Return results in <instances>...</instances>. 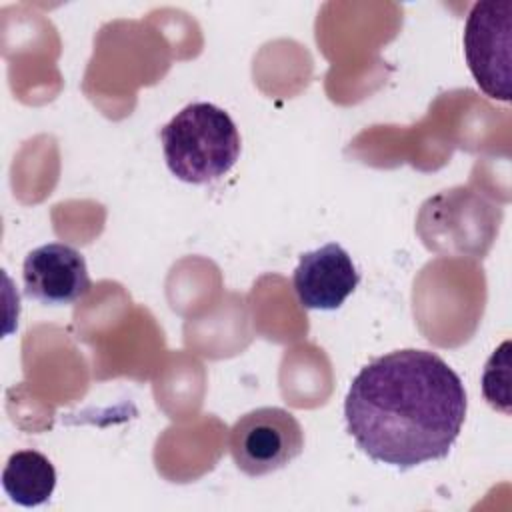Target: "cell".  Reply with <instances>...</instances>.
I'll list each match as a JSON object with an SVG mask.
<instances>
[{
  "label": "cell",
  "mask_w": 512,
  "mask_h": 512,
  "mask_svg": "<svg viewBox=\"0 0 512 512\" xmlns=\"http://www.w3.org/2000/svg\"><path fill=\"white\" fill-rule=\"evenodd\" d=\"M466 408L464 384L446 360L404 348L374 358L354 376L344 418L368 458L408 470L450 454Z\"/></svg>",
  "instance_id": "1"
},
{
  "label": "cell",
  "mask_w": 512,
  "mask_h": 512,
  "mask_svg": "<svg viewBox=\"0 0 512 512\" xmlns=\"http://www.w3.org/2000/svg\"><path fill=\"white\" fill-rule=\"evenodd\" d=\"M168 170L182 182L222 178L240 156V132L228 112L210 102L184 106L160 130Z\"/></svg>",
  "instance_id": "2"
},
{
  "label": "cell",
  "mask_w": 512,
  "mask_h": 512,
  "mask_svg": "<svg viewBox=\"0 0 512 512\" xmlns=\"http://www.w3.org/2000/svg\"><path fill=\"white\" fill-rule=\"evenodd\" d=\"M228 450L240 472L254 478L266 476L302 454L304 430L296 416L284 408H254L232 424Z\"/></svg>",
  "instance_id": "3"
},
{
  "label": "cell",
  "mask_w": 512,
  "mask_h": 512,
  "mask_svg": "<svg viewBox=\"0 0 512 512\" xmlns=\"http://www.w3.org/2000/svg\"><path fill=\"white\" fill-rule=\"evenodd\" d=\"M512 50V0L476 2L464 26V56L478 88L508 102Z\"/></svg>",
  "instance_id": "4"
},
{
  "label": "cell",
  "mask_w": 512,
  "mask_h": 512,
  "mask_svg": "<svg viewBox=\"0 0 512 512\" xmlns=\"http://www.w3.org/2000/svg\"><path fill=\"white\" fill-rule=\"evenodd\" d=\"M24 294L46 306H68L92 288L84 256L62 242H50L28 252L22 264Z\"/></svg>",
  "instance_id": "5"
},
{
  "label": "cell",
  "mask_w": 512,
  "mask_h": 512,
  "mask_svg": "<svg viewBox=\"0 0 512 512\" xmlns=\"http://www.w3.org/2000/svg\"><path fill=\"white\" fill-rule=\"evenodd\" d=\"M360 274L352 256L336 242L304 252L292 274L298 302L306 310H336L356 290Z\"/></svg>",
  "instance_id": "6"
},
{
  "label": "cell",
  "mask_w": 512,
  "mask_h": 512,
  "mask_svg": "<svg viewBox=\"0 0 512 512\" xmlns=\"http://www.w3.org/2000/svg\"><path fill=\"white\" fill-rule=\"evenodd\" d=\"M2 488L6 496L24 508H34L50 500L56 488L54 464L36 450H18L10 454L2 470Z\"/></svg>",
  "instance_id": "7"
},
{
  "label": "cell",
  "mask_w": 512,
  "mask_h": 512,
  "mask_svg": "<svg viewBox=\"0 0 512 512\" xmlns=\"http://www.w3.org/2000/svg\"><path fill=\"white\" fill-rule=\"evenodd\" d=\"M482 392L486 402L504 414H510V342H502L488 358L482 374Z\"/></svg>",
  "instance_id": "8"
}]
</instances>
